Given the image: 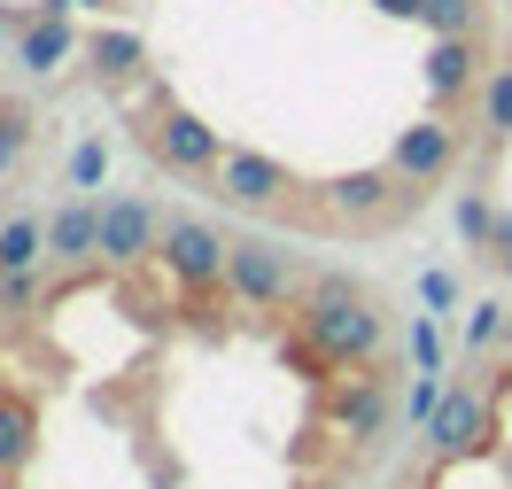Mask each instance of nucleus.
Segmentation results:
<instances>
[{"label": "nucleus", "mask_w": 512, "mask_h": 489, "mask_svg": "<svg viewBox=\"0 0 512 489\" xmlns=\"http://www.w3.org/2000/svg\"><path fill=\"white\" fill-rule=\"evenodd\" d=\"M70 16H78V0H0V125L63 55Z\"/></svg>", "instance_id": "5"}, {"label": "nucleus", "mask_w": 512, "mask_h": 489, "mask_svg": "<svg viewBox=\"0 0 512 489\" xmlns=\"http://www.w3.org/2000/svg\"><path fill=\"white\" fill-rule=\"evenodd\" d=\"M466 233H474L497 280H512V0H505V78H497V109H489V140H481L474 187H466Z\"/></svg>", "instance_id": "4"}, {"label": "nucleus", "mask_w": 512, "mask_h": 489, "mask_svg": "<svg viewBox=\"0 0 512 489\" xmlns=\"http://www.w3.org/2000/svg\"><path fill=\"white\" fill-rule=\"evenodd\" d=\"M412 303L24 94L0 125V489H381Z\"/></svg>", "instance_id": "1"}, {"label": "nucleus", "mask_w": 512, "mask_h": 489, "mask_svg": "<svg viewBox=\"0 0 512 489\" xmlns=\"http://www.w3.org/2000/svg\"><path fill=\"white\" fill-rule=\"evenodd\" d=\"M505 0H78L39 94L132 171L311 249L466 202Z\"/></svg>", "instance_id": "2"}, {"label": "nucleus", "mask_w": 512, "mask_h": 489, "mask_svg": "<svg viewBox=\"0 0 512 489\" xmlns=\"http://www.w3.org/2000/svg\"><path fill=\"white\" fill-rule=\"evenodd\" d=\"M381 489H512V280L427 373Z\"/></svg>", "instance_id": "3"}]
</instances>
